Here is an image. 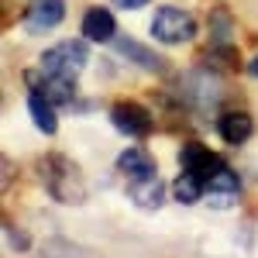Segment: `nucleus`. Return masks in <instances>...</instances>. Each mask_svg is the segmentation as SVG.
Wrapping results in <instances>:
<instances>
[{
  "mask_svg": "<svg viewBox=\"0 0 258 258\" xmlns=\"http://www.w3.org/2000/svg\"><path fill=\"white\" fill-rule=\"evenodd\" d=\"M110 124H114V131L127 135V138H145V135L155 131V117L138 100H117L110 107Z\"/></svg>",
  "mask_w": 258,
  "mask_h": 258,
  "instance_id": "nucleus-5",
  "label": "nucleus"
},
{
  "mask_svg": "<svg viewBox=\"0 0 258 258\" xmlns=\"http://www.w3.org/2000/svg\"><path fill=\"white\" fill-rule=\"evenodd\" d=\"M86 62H90V48H86L80 38H69V41L52 45L48 52H41L38 69L45 73V76H59V80H80V73L86 69Z\"/></svg>",
  "mask_w": 258,
  "mask_h": 258,
  "instance_id": "nucleus-3",
  "label": "nucleus"
},
{
  "mask_svg": "<svg viewBox=\"0 0 258 258\" xmlns=\"http://www.w3.org/2000/svg\"><path fill=\"white\" fill-rule=\"evenodd\" d=\"M172 193H176L179 203H197V200L207 197V179H200L197 172H189V169H182L176 176V182H172Z\"/></svg>",
  "mask_w": 258,
  "mask_h": 258,
  "instance_id": "nucleus-16",
  "label": "nucleus"
},
{
  "mask_svg": "<svg viewBox=\"0 0 258 258\" xmlns=\"http://www.w3.org/2000/svg\"><path fill=\"white\" fill-rule=\"evenodd\" d=\"M179 97L186 107H193L200 114H214V107L220 103V83L217 73L210 69H193L179 80Z\"/></svg>",
  "mask_w": 258,
  "mask_h": 258,
  "instance_id": "nucleus-4",
  "label": "nucleus"
},
{
  "mask_svg": "<svg viewBox=\"0 0 258 258\" xmlns=\"http://www.w3.org/2000/svg\"><path fill=\"white\" fill-rule=\"evenodd\" d=\"M210 41H234V18L220 4L214 7V14H210Z\"/></svg>",
  "mask_w": 258,
  "mask_h": 258,
  "instance_id": "nucleus-17",
  "label": "nucleus"
},
{
  "mask_svg": "<svg viewBox=\"0 0 258 258\" xmlns=\"http://www.w3.org/2000/svg\"><path fill=\"white\" fill-rule=\"evenodd\" d=\"M152 38L159 45H186V41L197 38V18L186 11V7H176V4H162L152 14V24H148Z\"/></svg>",
  "mask_w": 258,
  "mask_h": 258,
  "instance_id": "nucleus-2",
  "label": "nucleus"
},
{
  "mask_svg": "<svg viewBox=\"0 0 258 258\" xmlns=\"http://www.w3.org/2000/svg\"><path fill=\"white\" fill-rule=\"evenodd\" d=\"M28 114L35 120V127H38L41 135H55L59 131V114H55V103L38 93V90H28Z\"/></svg>",
  "mask_w": 258,
  "mask_h": 258,
  "instance_id": "nucleus-13",
  "label": "nucleus"
},
{
  "mask_svg": "<svg viewBox=\"0 0 258 258\" xmlns=\"http://www.w3.org/2000/svg\"><path fill=\"white\" fill-rule=\"evenodd\" d=\"M117 169L127 179H152L159 169H155V159L145 152V148H124L117 155Z\"/></svg>",
  "mask_w": 258,
  "mask_h": 258,
  "instance_id": "nucleus-14",
  "label": "nucleus"
},
{
  "mask_svg": "<svg viewBox=\"0 0 258 258\" xmlns=\"http://www.w3.org/2000/svg\"><path fill=\"white\" fill-rule=\"evenodd\" d=\"M179 162H182V169L197 172L200 179H210L217 169H224V162H220L217 152H210V148L200 145V141H186V145L179 148Z\"/></svg>",
  "mask_w": 258,
  "mask_h": 258,
  "instance_id": "nucleus-9",
  "label": "nucleus"
},
{
  "mask_svg": "<svg viewBox=\"0 0 258 258\" xmlns=\"http://www.w3.org/2000/svg\"><path fill=\"white\" fill-rule=\"evenodd\" d=\"M244 73H248V76H255V80H258V55H255L251 62H248V66H244Z\"/></svg>",
  "mask_w": 258,
  "mask_h": 258,
  "instance_id": "nucleus-22",
  "label": "nucleus"
},
{
  "mask_svg": "<svg viewBox=\"0 0 258 258\" xmlns=\"http://www.w3.org/2000/svg\"><path fill=\"white\" fill-rule=\"evenodd\" d=\"M203 62H207V69L210 73H234L238 69V48H234V41H210L207 45V52H203Z\"/></svg>",
  "mask_w": 258,
  "mask_h": 258,
  "instance_id": "nucleus-15",
  "label": "nucleus"
},
{
  "mask_svg": "<svg viewBox=\"0 0 258 258\" xmlns=\"http://www.w3.org/2000/svg\"><path fill=\"white\" fill-rule=\"evenodd\" d=\"M0 165H4V182H0V186L7 189V186H11V159L4 155V159H0Z\"/></svg>",
  "mask_w": 258,
  "mask_h": 258,
  "instance_id": "nucleus-21",
  "label": "nucleus"
},
{
  "mask_svg": "<svg viewBox=\"0 0 258 258\" xmlns=\"http://www.w3.org/2000/svg\"><path fill=\"white\" fill-rule=\"evenodd\" d=\"M4 241H7L11 251H28V248H31V238H28L21 227H11V224H4Z\"/></svg>",
  "mask_w": 258,
  "mask_h": 258,
  "instance_id": "nucleus-19",
  "label": "nucleus"
},
{
  "mask_svg": "<svg viewBox=\"0 0 258 258\" xmlns=\"http://www.w3.org/2000/svg\"><path fill=\"white\" fill-rule=\"evenodd\" d=\"M127 197H131V203L141 207V210H159L162 203H165V182H162L159 176H152V179H131Z\"/></svg>",
  "mask_w": 258,
  "mask_h": 258,
  "instance_id": "nucleus-12",
  "label": "nucleus"
},
{
  "mask_svg": "<svg viewBox=\"0 0 258 258\" xmlns=\"http://www.w3.org/2000/svg\"><path fill=\"white\" fill-rule=\"evenodd\" d=\"M114 52H117L124 62L145 69V73H155V76H165V73H169V62L162 59L152 45H141V41L131 38V35H117V38H114Z\"/></svg>",
  "mask_w": 258,
  "mask_h": 258,
  "instance_id": "nucleus-7",
  "label": "nucleus"
},
{
  "mask_svg": "<svg viewBox=\"0 0 258 258\" xmlns=\"http://www.w3.org/2000/svg\"><path fill=\"white\" fill-rule=\"evenodd\" d=\"M217 135L227 145H244V141L255 135V120H251V114L248 110H227V114H220L217 117Z\"/></svg>",
  "mask_w": 258,
  "mask_h": 258,
  "instance_id": "nucleus-11",
  "label": "nucleus"
},
{
  "mask_svg": "<svg viewBox=\"0 0 258 258\" xmlns=\"http://www.w3.org/2000/svg\"><path fill=\"white\" fill-rule=\"evenodd\" d=\"M41 258H97V255L83 251L76 244H66V241H48V244L41 248Z\"/></svg>",
  "mask_w": 258,
  "mask_h": 258,
  "instance_id": "nucleus-18",
  "label": "nucleus"
},
{
  "mask_svg": "<svg viewBox=\"0 0 258 258\" xmlns=\"http://www.w3.org/2000/svg\"><path fill=\"white\" fill-rule=\"evenodd\" d=\"M38 179L45 186V193L55 200V203H66V207H83L86 203V179H83L80 165L69 162L62 152H45L38 159Z\"/></svg>",
  "mask_w": 258,
  "mask_h": 258,
  "instance_id": "nucleus-1",
  "label": "nucleus"
},
{
  "mask_svg": "<svg viewBox=\"0 0 258 258\" xmlns=\"http://www.w3.org/2000/svg\"><path fill=\"white\" fill-rule=\"evenodd\" d=\"M241 200V179L234 169H217L214 176L207 179V207L210 210H227Z\"/></svg>",
  "mask_w": 258,
  "mask_h": 258,
  "instance_id": "nucleus-8",
  "label": "nucleus"
},
{
  "mask_svg": "<svg viewBox=\"0 0 258 258\" xmlns=\"http://www.w3.org/2000/svg\"><path fill=\"white\" fill-rule=\"evenodd\" d=\"M62 18H66V0H31L28 11H24V18H21V24H24L28 35L41 38V35L55 31L62 24Z\"/></svg>",
  "mask_w": 258,
  "mask_h": 258,
  "instance_id": "nucleus-6",
  "label": "nucleus"
},
{
  "mask_svg": "<svg viewBox=\"0 0 258 258\" xmlns=\"http://www.w3.org/2000/svg\"><path fill=\"white\" fill-rule=\"evenodd\" d=\"M145 4H148V0H114V7H124V11H138Z\"/></svg>",
  "mask_w": 258,
  "mask_h": 258,
  "instance_id": "nucleus-20",
  "label": "nucleus"
},
{
  "mask_svg": "<svg viewBox=\"0 0 258 258\" xmlns=\"http://www.w3.org/2000/svg\"><path fill=\"white\" fill-rule=\"evenodd\" d=\"M80 31H83L86 41H97V45L114 41L117 38V18H114L107 7H90V11L83 14V21H80Z\"/></svg>",
  "mask_w": 258,
  "mask_h": 258,
  "instance_id": "nucleus-10",
  "label": "nucleus"
}]
</instances>
